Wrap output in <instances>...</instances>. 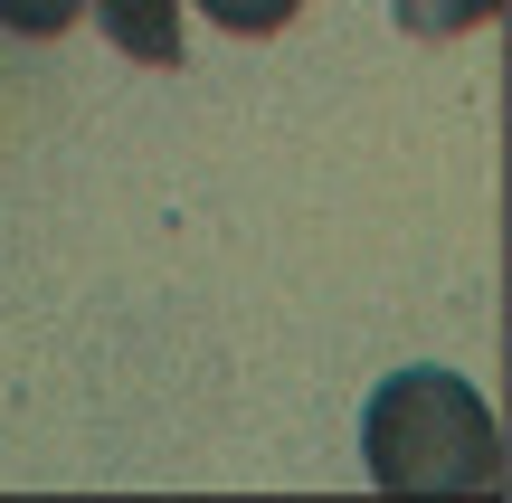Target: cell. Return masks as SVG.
I'll return each mask as SVG.
<instances>
[{
	"mask_svg": "<svg viewBox=\"0 0 512 503\" xmlns=\"http://www.w3.org/2000/svg\"><path fill=\"white\" fill-rule=\"evenodd\" d=\"M370 485L380 494H494L503 485V437L475 380L456 371H399L361 409Z\"/></svg>",
	"mask_w": 512,
	"mask_h": 503,
	"instance_id": "obj_1",
	"label": "cell"
},
{
	"mask_svg": "<svg viewBox=\"0 0 512 503\" xmlns=\"http://www.w3.org/2000/svg\"><path fill=\"white\" fill-rule=\"evenodd\" d=\"M133 67H181V0H86Z\"/></svg>",
	"mask_w": 512,
	"mask_h": 503,
	"instance_id": "obj_2",
	"label": "cell"
},
{
	"mask_svg": "<svg viewBox=\"0 0 512 503\" xmlns=\"http://www.w3.org/2000/svg\"><path fill=\"white\" fill-rule=\"evenodd\" d=\"M389 19H399L408 38H465V29H484V19H503V0H389Z\"/></svg>",
	"mask_w": 512,
	"mask_h": 503,
	"instance_id": "obj_3",
	"label": "cell"
},
{
	"mask_svg": "<svg viewBox=\"0 0 512 503\" xmlns=\"http://www.w3.org/2000/svg\"><path fill=\"white\" fill-rule=\"evenodd\" d=\"M86 19V0H0V29L10 38H67Z\"/></svg>",
	"mask_w": 512,
	"mask_h": 503,
	"instance_id": "obj_4",
	"label": "cell"
},
{
	"mask_svg": "<svg viewBox=\"0 0 512 503\" xmlns=\"http://www.w3.org/2000/svg\"><path fill=\"white\" fill-rule=\"evenodd\" d=\"M200 10L219 19L228 38H275V29H285L294 10H304V0H200Z\"/></svg>",
	"mask_w": 512,
	"mask_h": 503,
	"instance_id": "obj_5",
	"label": "cell"
}]
</instances>
